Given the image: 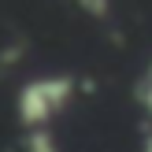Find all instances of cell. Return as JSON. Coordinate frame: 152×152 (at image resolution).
<instances>
[{
  "label": "cell",
  "instance_id": "2",
  "mask_svg": "<svg viewBox=\"0 0 152 152\" xmlns=\"http://www.w3.org/2000/svg\"><path fill=\"white\" fill-rule=\"evenodd\" d=\"M145 104H148V111H152V71H148V82H145Z\"/></svg>",
  "mask_w": 152,
  "mask_h": 152
},
{
  "label": "cell",
  "instance_id": "1",
  "mask_svg": "<svg viewBox=\"0 0 152 152\" xmlns=\"http://www.w3.org/2000/svg\"><path fill=\"white\" fill-rule=\"evenodd\" d=\"M67 96H71V78H37V82H30V86L22 89L19 111H22L26 123L37 126V123H45L52 111L63 108Z\"/></svg>",
  "mask_w": 152,
  "mask_h": 152
},
{
  "label": "cell",
  "instance_id": "3",
  "mask_svg": "<svg viewBox=\"0 0 152 152\" xmlns=\"http://www.w3.org/2000/svg\"><path fill=\"white\" fill-rule=\"evenodd\" d=\"M145 152H152V137H148V141H145Z\"/></svg>",
  "mask_w": 152,
  "mask_h": 152
}]
</instances>
